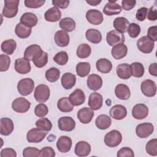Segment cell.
<instances>
[{"mask_svg": "<svg viewBox=\"0 0 157 157\" xmlns=\"http://www.w3.org/2000/svg\"><path fill=\"white\" fill-rule=\"evenodd\" d=\"M136 1L135 0H123L121 1L122 7L125 10H130L136 6Z\"/></svg>", "mask_w": 157, "mask_h": 157, "instance_id": "58", "label": "cell"}, {"mask_svg": "<svg viewBox=\"0 0 157 157\" xmlns=\"http://www.w3.org/2000/svg\"><path fill=\"white\" fill-rule=\"evenodd\" d=\"M45 2V0H25L24 3L28 8H39L42 6Z\"/></svg>", "mask_w": 157, "mask_h": 157, "instance_id": "52", "label": "cell"}, {"mask_svg": "<svg viewBox=\"0 0 157 157\" xmlns=\"http://www.w3.org/2000/svg\"><path fill=\"white\" fill-rule=\"evenodd\" d=\"M91 70L90 64L88 62H80L76 65L77 74L80 77H84L88 75Z\"/></svg>", "mask_w": 157, "mask_h": 157, "instance_id": "40", "label": "cell"}, {"mask_svg": "<svg viewBox=\"0 0 157 157\" xmlns=\"http://www.w3.org/2000/svg\"><path fill=\"white\" fill-rule=\"evenodd\" d=\"M154 45V42L150 39L147 36L141 37L137 42L138 49L144 53H151L153 50Z\"/></svg>", "mask_w": 157, "mask_h": 157, "instance_id": "7", "label": "cell"}, {"mask_svg": "<svg viewBox=\"0 0 157 157\" xmlns=\"http://www.w3.org/2000/svg\"><path fill=\"white\" fill-rule=\"evenodd\" d=\"M10 64V59L9 56L4 54L0 55V71L4 72L9 69Z\"/></svg>", "mask_w": 157, "mask_h": 157, "instance_id": "50", "label": "cell"}, {"mask_svg": "<svg viewBox=\"0 0 157 157\" xmlns=\"http://www.w3.org/2000/svg\"><path fill=\"white\" fill-rule=\"evenodd\" d=\"M59 27L66 32H71L75 28V21L70 17H65L61 19L59 23Z\"/></svg>", "mask_w": 157, "mask_h": 157, "instance_id": "38", "label": "cell"}, {"mask_svg": "<svg viewBox=\"0 0 157 157\" xmlns=\"http://www.w3.org/2000/svg\"><path fill=\"white\" fill-rule=\"evenodd\" d=\"M103 104V98L101 94L94 92L91 93L88 98V104L90 109L93 110H97L100 109Z\"/></svg>", "mask_w": 157, "mask_h": 157, "instance_id": "15", "label": "cell"}, {"mask_svg": "<svg viewBox=\"0 0 157 157\" xmlns=\"http://www.w3.org/2000/svg\"><path fill=\"white\" fill-rule=\"evenodd\" d=\"M131 75L135 77L140 78L144 75V67L143 64L139 62H134L130 65Z\"/></svg>", "mask_w": 157, "mask_h": 157, "instance_id": "41", "label": "cell"}, {"mask_svg": "<svg viewBox=\"0 0 157 157\" xmlns=\"http://www.w3.org/2000/svg\"><path fill=\"white\" fill-rule=\"evenodd\" d=\"M86 39L93 44H98L102 40V35L99 31L96 29H88L85 33Z\"/></svg>", "mask_w": 157, "mask_h": 157, "instance_id": "35", "label": "cell"}, {"mask_svg": "<svg viewBox=\"0 0 157 157\" xmlns=\"http://www.w3.org/2000/svg\"><path fill=\"white\" fill-rule=\"evenodd\" d=\"M33 62L37 67L41 68L45 66L48 62L47 53L42 51L40 54H39L33 59Z\"/></svg>", "mask_w": 157, "mask_h": 157, "instance_id": "43", "label": "cell"}, {"mask_svg": "<svg viewBox=\"0 0 157 157\" xmlns=\"http://www.w3.org/2000/svg\"><path fill=\"white\" fill-rule=\"evenodd\" d=\"M48 109L47 106L43 103L37 104L34 109V113L38 117H44L48 113Z\"/></svg>", "mask_w": 157, "mask_h": 157, "instance_id": "49", "label": "cell"}, {"mask_svg": "<svg viewBox=\"0 0 157 157\" xmlns=\"http://www.w3.org/2000/svg\"><path fill=\"white\" fill-rule=\"evenodd\" d=\"M86 18L88 21L93 25H100L104 20L102 12L96 9L88 10L86 13Z\"/></svg>", "mask_w": 157, "mask_h": 157, "instance_id": "12", "label": "cell"}, {"mask_svg": "<svg viewBox=\"0 0 157 157\" xmlns=\"http://www.w3.org/2000/svg\"><path fill=\"white\" fill-rule=\"evenodd\" d=\"M127 31L131 37L136 38L139 35L140 33V27L136 23H129Z\"/></svg>", "mask_w": 157, "mask_h": 157, "instance_id": "48", "label": "cell"}, {"mask_svg": "<svg viewBox=\"0 0 157 157\" xmlns=\"http://www.w3.org/2000/svg\"><path fill=\"white\" fill-rule=\"evenodd\" d=\"M140 89L142 93L147 97H153L156 93V85L154 81L147 79L141 83Z\"/></svg>", "mask_w": 157, "mask_h": 157, "instance_id": "10", "label": "cell"}, {"mask_svg": "<svg viewBox=\"0 0 157 157\" xmlns=\"http://www.w3.org/2000/svg\"><path fill=\"white\" fill-rule=\"evenodd\" d=\"M86 83L88 87L93 91L99 90L102 85V78L97 74H91L88 77Z\"/></svg>", "mask_w": 157, "mask_h": 157, "instance_id": "23", "label": "cell"}, {"mask_svg": "<svg viewBox=\"0 0 157 157\" xmlns=\"http://www.w3.org/2000/svg\"><path fill=\"white\" fill-rule=\"evenodd\" d=\"M148 71L150 75L155 77L157 76V64L156 63H153L150 64L148 67Z\"/></svg>", "mask_w": 157, "mask_h": 157, "instance_id": "61", "label": "cell"}, {"mask_svg": "<svg viewBox=\"0 0 157 157\" xmlns=\"http://www.w3.org/2000/svg\"><path fill=\"white\" fill-rule=\"evenodd\" d=\"M40 150L35 147H28L23 150V156L24 157H37L39 156Z\"/></svg>", "mask_w": 157, "mask_h": 157, "instance_id": "51", "label": "cell"}, {"mask_svg": "<svg viewBox=\"0 0 157 157\" xmlns=\"http://www.w3.org/2000/svg\"><path fill=\"white\" fill-rule=\"evenodd\" d=\"M61 82L62 86L64 89H71L76 83V77L71 72H66L62 75Z\"/></svg>", "mask_w": 157, "mask_h": 157, "instance_id": "27", "label": "cell"}, {"mask_svg": "<svg viewBox=\"0 0 157 157\" xmlns=\"http://www.w3.org/2000/svg\"><path fill=\"white\" fill-rule=\"evenodd\" d=\"M13 121L7 117L1 118L0 120V132L3 136H9L13 131Z\"/></svg>", "mask_w": 157, "mask_h": 157, "instance_id": "19", "label": "cell"}, {"mask_svg": "<svg viewBox=\"0 0 157 157\" xmlns=\"http://www.w3.org/2000/svg\"><path fill=\"white\" fill-rule=\"evenodd\" d=\"M147 12H148V9L147 7H140L136 12V18H137V20L140 21H143L147 18Z\"/></svg>", "mask_w": 157, "mask_h": 157, "instance_id": "55", "label": "cell"}, {"mask_svg": "<svg viewBox=\"0 0 157 157\" xmlns=\"http://www.w3.org/2000/svg\"><path fill=\"white\" fill-rule=\"evenodd\" d=\"M86 3L89 4L90 5L92 6H96L97 5H98L99 4H100L101 2V1H97V0H88V1H86Z\"/></svg>", "mask_w": 157, "mask_h": 157, "instance_id": "62", "label": "cell"}, {"mask_svg": "<svg viewBox=\"0 0 157 157\" xmlns=\"http://www.w3.org/2000/svg\"><path fill=\"white\" fill-rule=\"evenodd\" d=\"M112 123L111 118L109 116L105 114H101L97 117L95 120L96 127L101 130H104L109 128Z\"/></svg>", "mask_w": 157, "mask_h": 157, "instance_id": "32", "label": "cell"}, {"mask_svg": "<svg viewBox=\"0 0 157 157\" xmlns=\"http://www.w3.org/2000/svg\"><path fill=\"white\" fill-rule=\"evenodd\" d=\"M34 88V82L30 78H25L20 80L17 85V90L22 96L30 94Z\"/></svg>", "mask_w": 157, "mask_h": 157, "instance_id": "3", "label": "cell"}, {"mask_svg": "<svg viewBox=\"0 0 157 157\" xmlns=\"http://www.w3.org/2000/svg\"><path fill=\"white\" fill-rule=\"evenodd\" d=\"M72 139L66 136H61L59 137L56 142V147L61 153L68 152L72 147Z\"/></svg>", "mask_w": 157, "mask_h": 157, "instance_id": "17", "label": "cell"}, {"mask_svg": "<svg viewBox=\"0 0 157 157\" xmlns=\"http://www.w3.org/2000/svg\"><path fill=\"white\" fill-rule=\"evenodd\" d=\"M55 156V152L51 147H43L40 150L39 156L41 157H54Z\"/></svg>", "mask_w": 157, "mask_h": 157, "instance_id": "54", "label": "cell"}, {"mask_svg": "<svg viewBox=\"0 0 157 157\" xmlns=\"http://www.w3.org/2000/svg\"><path fill=\"white\" fill-rule=\"evenodd\" d=\"M74 152L78 156L85 157L88 156L91 152V146L86 141H79L75 146Z\"/></svg>", "mask_w": 157, "mask_h": 157, "instance_id": "20", "label": "cell"}, {"mask_svg": "<svg viewBox=\"0 0 157 157\" xmlns=\"http://www.w3.org/2000/svg\"><path fill=\"white\" fill-rule=\"evenodd\" d=\"M37 21L38 19L37 16L31 12L24 13L20 18V23L31 28L35 26Z\"/></svg>", "mask_w": 157, "mask_h": 157, "instance_id": "30", "label": "cell"}, {"mask_svg": "<svg viewBox=\"0 0 157 157\" xmlns=\"http://www.w3.org/2000/svg\"><path fill=\"white\" fill-rule=\"evenodd\" d=\"M124 40V34L116 30L109 31L106 36V41L110 46L113 47L119 44H123Z\"/></svg>", "mask_w": 157, "mask_h": 157, "instance_id": "9", "label": "cell"}, {"mask_svg": "<svg viewBox=\"0 0 157 157\" xmlns=\"http://www.w3.org/2000/svg\"><path fill=\"white\" fill-rule=\"evenodd\" d=\"M58 109L62 112H70L74 109V105L70 102L69 98L64 97L59 99L57 103Z\"/></svg>", "mask_w": 157, "mask_h": 157, "instance_id": "37", "label": "cell"}, {"mask_svg": "<svg viewBox=\"0 0 157 157\" xmlns=\"http://www.w3.org/2000/svg\"><path fill=\"white\" fill-rule=\"evenodd\" d=\"M117 74L121 79H128L131 76L130 65L127 63H122L117 67Z\"/></svg>", "mask_w": 157, "mask_h": 157, "instance_id": "34", "label": "cell"}, {"mask_svg": "<svg viewBox=\"0 0 157 157\" xmlns=\"http://www.w3.org/2000/svg\"><path fill=\"white\" fill-rule=\"evenodd\" d=\"M61 17V12L59 8L56 7H53L48 9L45 14V20L50 22H56L59 21Z\"/></svg>", "mask_w": 157, "mask_h": 157, "instance_id": "25", "label": "cell"}, {"mask_svg": "<svg viewBox=\"0 0 157 157\" xmlns=\"http://www.w3.org/2000/svg\"><path fill=\"white\" fill-rule=\"evenodd\" d=\"M110 115L115 120H120L124 118L127 115L126 108L120 104L113 105L109 111Z\"/></svg>", "mask_w": 157, "mask_h": 157, "instance_id": "18", "label": "cell"}, {"mask_svg": "<svg viewBox=\"0 0 157 157\" xmlns=\"http://www.w3.org/2000/svg\"><path fill=\"white\" fill-rule=\"evenodd\" d=\"M118 157H134V154L133 150L129 147H123L120 148L117 154Z\"/></svg>", "mask_w": 157, "mask_h": 157, "instance_id": "53", "label": "cell"}, {"mask_svg": "<svg viewBox=\"0 0 157 157\" xmlns=\"http://www.w3.org/2000/svg\"><path fill=\"white\" fill-rule=\"evenodd\" d=\"M153 42L157 40V26H152L149 27L147 31V36Z\"/></svg>", "mask_w": 157, "mask_h": 157, "instance_id": "56", "label": "cell"}, {"mask_svg": "<svg viewBox=\"0 0 157 157\" xmlns=\"http://www.w3.org/2000/svg\"><path fill=\"white\" fill-rule=\"evenodd\" d=\"M42 52L41 47L37 44H33L28 46L25 50L24 58L28 61L33 59Z\"/></svg>", "mask_w": 157, "mask_h": 157, "instance_id": "28", "label": "cell"}, {"mask_svg": "<svg viewBox=\"0 0 157 157\" xmlns=\"http://www.w3.org/2000/svg\"><path fill=\"white\" fill-rule=\"evenodd\" d=\"M116 96L121 100H127L130 98L131 91L129 87L124 84H118L115 88Z\"/></svg>", "mask_w": 157, "mask_h": 157, "instance_id": "26", "label": "cell"}, {"mask_svg": "<svg viewBox=\"0 0 157 157\" xmlns=\"http://www.w3.org/2000/svg\"><path fill=\"white\" fill-rule=\"evenodd\" d=\"M129 25V21L123 17H117L113 21V27L115 30L123 34L127 31Z\"/></svg>", "mask_w": 157, "mask_h": 157, "instance_id": "31", "label": "cell"}, {"mask_svg": "<svg viewBox=\"0 0 157 157\" xmlns=\"http://www.w3.org/2000/svg\"><path fill=\"white\" fill-rule=\"evenodd\" d=\"M60 76V71L56 67H51L45 72V78L50 82L57 81Z\"/></svg>", "mask_w": 157, "mask_h": 157, "instance_id": "44", "label": "cell"}, {"mask_svg": "<svg viewBox=\"0 0 157 157\" xmlns=\"http://www.w3.org/2000/svg\"><path fill=\"white\" fill-rule=\"evenodd\" d=\"M50 91L49 87L44 84L37 85L34 90V96L35 99L39 103L46 102L50 97Z\"/></svg>", "mask_w": 157, "mask_h": 157, "instance_id": "4", "label": "cell"}, {"mask_svg": "<svg viewBox=\"0 0 157 157\" xmlns=\"http://www.w3.org/2000/svg\"><path fill=\"white\" fill-rule=\"evenodd\" d=\"M122 141V135L118 130L113 129L105 135L104 143L109 147H115Z\"/></svg>", "mask_w": 157, "mask_h": 157, "instance_id": "2", "label": "cell"}, {"mask_svg": "<svg viewBox=\"0 0 157 157\" xmlns=\"http://www.w3.org/2000/svg\"><path fill=\"white\" fill-rule=\"evenodd\" d=\"M36 126L42 130L50 131L52 128V123L47 118H40L36 121Z\"/></svg>", "mask_w": 157, "mask_h": 157, "instance_id": "45", "label": "cell"}, {"mask_svg": "<svg viewBox=\"0 0 157 157\" xmlns=\"http://www.w3.org/2000/svg\"><path fill=\"white\" fill-rule=\"evenodd\" d=\"M54 39L56 44L61 47L67 46L70 41L69 34L63 30H59L56 32Z\"/></svg>", "mask_w": 157, "mask_h": 157, "instance_id": "24", "label": "cell"}, {"mask_svg": "<svg viewBox=\"0 0 157 157\" xmlns=\"http://www.w3.org/2000/svg\"><path fill=\"white\" fill-rule=\"evenodd\" d=\"M58 126L61 131L69 132L75 128V122L71 117H62L58 121Z\"/></svg>", "mask_w": 157, "mask_h": 157, "instance_id": "11", "label": "cell"}, {"mask_svg": "<svg viewBox=\"0 0 157 157\" xmlns=\"http://www.w3.org/2000/svg\"><path fill=\"white\" fill-rule=\"evenodd\" d=\"M30 107V102L23 97L16 98L12 103V109L17 113H25L29 110Z\"/></svg>", "mask_w": 157, "mask_h": 157, "instance_id": "6", "label": "cell"}, {"mask_svg": "<svg viewBox=\"0 0 157 157\" xmlns=\"http://www.w3.org/2000/svg\"><path fill=\"white\" fill-rule=\"evenodd\" d=\"M18 0H5L4 6L2 9L4 17L9 18L15 17L18 12Z\"/></svg>", "mask_w": 157, "mask_h": 157, "instance_id": "1", "label": "cell"}, {"mask_svg": "<svg viewBox=\"0 0 157 157\" xmlns=\"http://www.w3.org/2000/svg\"><path fill=\"white\" fill-rule=\"evenodd\" d=\"M91 52L90 46L87 44H82L78 45L77 49L76 54L79 58L84 59L88 58Z\"/></svg>", "mask_w": 157, "mask_h": 157, "instance_id": "42", "label": "cell"}, {"mask_svg": "<svg viewBox=\"0 0 157 157\" xmlns=\"http://www.w3.org/2000/svg\"><path fill=\"white\" fill-rule=\"evenodd\" d=\"M128 48L124 44H119L113 46L111 53L112 56L116 59H120L127 55Z\"/></svg>", "mask_w": 157, "mask_h": 157, "instance_id": "29", "label": "cell"}, {"mask_svg": "<svg viewBox=\"0 0 157 157\" xmlns=\"http://www.w3.org/2000/svg\"><path fill=\"white\" fill-rule=\"evenodd\" d=\"M47 134V131L42 130L38 128H33L28 131L26 139L29 143H39L44 139Z\"/></svg>", "mask_w": 157, "mask_h": 157, "instance_id": "5", "label": "cell"}, {"mask_svg": "<svg viewBox=\"0 0 157 157\" xmlns=\"http://www.w3.org/2000/svg\"><path fill=\"white\" fill-rule=\"evenodd\" d=\"M68 55L66 52L61 51L57 53L53 57V61L58 65H65L68 61Z\"/></svg>", "mask_w": 157, "mask_h": 157, "instance_id": "46", "label": "cell"}, {"mask_svg": "<svg viewBox=\"0 0 157 157\" xmlns=\"http://www.w3.org/2000/svg\"><path fill=\"white\" fill-rule=\"evenodd\" d=\"M96 69L103 74L109 73L112 69V64L110 60L106 58L99 59L96 63Z\"/></svg>", "mask_w": 157, "mask_h": 157, "instance_id": "33", "label": "cell"}, {"mask_svg": "<svg viewBox=\"0 0 157 157\" xmlns=\"http://www.w3.org/2000/svg\"><path fill=\"white\" fill-rule=\"evenodd\" d=\"M52 4L54 7H59L61 9H66L68 7L70 1H60V0H53L52 1Z\"/></svg>", "mask_w": 157, "mask_h": 157, "instance_id": "60", "label": "cell"}, {"mask_svg": "<svg viewBox=\"0 0 157 157\" xmlns=\"http://www.w3.org/2000/svg\"><path fill=\"white\" fill-rule=\"evenodd\" d=\"M148 114V108L144 104H136L132 110V117L137 120L145 118Z\"/></svg>", "mask_w": 157, "mask_h": 157, "instance_id": "16", "label": "cell"}, {"mask_svg": "<svg viewBox=\"0 0 157 157\" xmlns=\"http://www.w3.org/2000/svg\"><path fill=\"white\" fill-rule=\"evenodd\" d=\"M147 17L150 21H155L157 19V12L155 6H153L148 9Z\"/></svg>", "mask_w": 157, "mask_h": 157, "instance_id": "59", "label": "cell"}, {"mask_svg": "<svg viewBox=\"0 0 157 157\" xmlns=\"http://www.w3.org/2000/svg\"><path fill=\"white\" fill-rule=\"evenodd\" d=\"M1 157H16L17 153L15 150L10 148H6L1 151Z\"/></svg>", "mask_w": 157, "mask_h": 157, "instance_id": "57", "label": "cell"}, {"mask_svg": "<svg viewBox=\"0 0 157 157\" xmlns=\"http://www.w3.org/2000/svg\"><path fill=\"white\" fill-rule=\"evenodd\" d=\"M15 33L18 37L25 39L31 35V28L20 22L15 26Z\"/></svg>", "mask_w": 157, "mask_h": 157, "instance_id": "36", "label": "cell"}, {"mask_svg": "<svg viewBox=\"0 0 157 157\" xmlns=\"http://www.w3.org/2000/svg\"><path fill=\"white\" fill-rule=\"evenodd\" d=\"M145 150L148 154L151 156L157 155V139H153L150 140L146 144Z\"/></svg>", "mask_w": 157, "mask_h": 157, "instance_id": "47", "label": "cell"}, {"mask_svg": "<svg viewBox=\"0 0 157 157\" xmlns=\"http://www.w3.org/2000/svg\"><path fill=\"white\" fill-rule=\"evenodd\" d=\"M121 7L116 2L109 1L104 6L103 12L108 16L118 15L121 12Z\"/></svg>", "mask_w": 157, "mask_h": 157, "instance_id": "22", "label": "cell"}, {"mask_svg": "<svg viewBox=\"0 0 157 157\" xmlns=\"http://www.w3.org/2000/svg\"><path fill=\"white\" fill-rule=\"evenodd\" d=\"M94 113L93 110L88 107H83L77 112V118L83 124H88L91 122Z\"/></svg>", "mask_w": 157, "mask_h": 157, "instance_id": "14", "label": "cell"}, {"mask_svg": "<svg viewBox=\"0 0 157 157\" xmlns=\"http://www.w3.org/2000/svg\"><path fill=\"white\" fill-rule=\"evenodd\" d=\"M17 47L16 42L13 39H7L4 40L1 44L2 51L7 55H12L14 52Z\"/></svg>", "mask_w": 157, "mask_h": 157, "instance_id": "39", "label": "cell"}, {"mask_svg": "<svg viewBox=\"0 0 157 157\" xmlns=\"http://www.w3.org/2000/svg\"><path fill=\"white\" fill-rule=\"evenodd\" d=\"M15 70L20 74H26L31 71V64L29 61L25 58H18L14 64Z\"/></svg>", "mask_w": 157, "mask_h": 157, "instance_id": "13", "label": "cell"}, {"mask_svg": "<svg viewBox=\"0 0 157 157\" xmlns=\"http://www.w3.org/2000/svg\"><path fill=\"white\" fill-rule=\"evenodd\" d=\"M70 102L74 106H78L84 103L85 101V95L80 89H76L69 96Z\"/></svg>", "mask_w": 157, "mask_h": 157, "instance_id": "21", "label": "cell"}, {"mask_svg": "<svg viewBox=\"0 0 157 157\" xmlns=\"http://www.w3.org/2000/svg\"><path fill=\"white\" fill-rule=\"evenodd\" d=\"M154 131V126L150 123H143L138 124L136 128V135L140 138H147Z\"/></svg>", "mask_w": 157, "mask_h": 157, "instance_id": "8", "label": "cell"}]
</instances>
